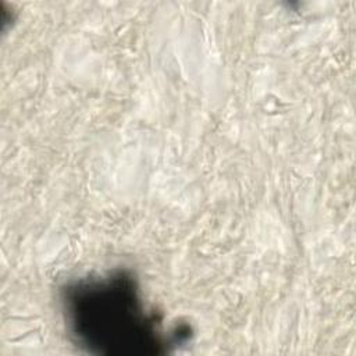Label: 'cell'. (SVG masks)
Segmentation results:
<instances>
[{"instance_id": "obj_1", "label": "cell", "mask_w": 356, "mask_h": 356, "mask_svg": "<svg viewBox=\"0 0 356 356\" xmlns=\"http://www.w3.org/2000/svg\"><path fill=\"white\" fill-rule=\"evenodd\" d=\"M63 302L72 334L92 350L138 355L160 345L156 320L125 274L79 281L65 289Z\"/></svg>"}]
</instances>
